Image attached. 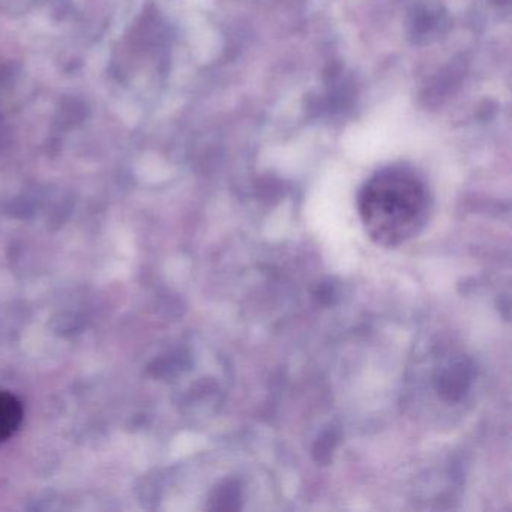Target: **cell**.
<instances>
[{"label": "cell", "instance_id": "6da1fadb", "mask_svg": "<svg viewBox=\"0 0 512 512\" xmlns=\"http://www.w3.org/2000/svg\"><path fill=\"white\" fill-rule=\"evenodd\" d=\"M430 206L427 181L407 164H391L377 170L358 194L359 217L365 232L386 248L415 238L427 223Z\"/></svg>", "mask_w": 512, "mask_h": 512}, {"label": "cell", "instance_id": "7a4b0ae2", "mask_svg": "<svg viewBox=\"0 0 512 512\" xmlns=\"http://www.w3.org/2000/svg\"><path fill=\"white\" fill-rule=\"evenodd\" d=\"M473 379H475V368L472 362L464 356H454L446 359L437 368L433 383L437 394L443 400L448 403H458L472 388Z\"/></svg>", "mask_w": 512, "mask_h": 512}, {"label": "cell", "instance_id": "3957f363", "mask_svg": "<svg viewBox=\"0 0 512 512\" xmlns=\"http://www.w3.org/2000/svg\"><path fill=\"white\" fill-rule=\"evenodd\" d=\"M23 404L16 395L0 392V443L7 442L23 421Z\"/></svg>", "mask_w": 512, "mask_h": 512}, {"label": "cell", "instance_id": "277c9868", "mask_svg": "<svg viewBox=\"0 0 512 512\" xmlns=\"http://www.w3.org/2000/svg\"><path fill=\"white\" fill-rule=\"evenodd\" d=\"M242 488L244 487L238 479H227L220 487L215 488L211 508L217 511H239L244 500Z\"/></svg>", "mask_w": 512, "mask_h": 512}, {"label": "cell", "instance_id": "5b68a950", "mask_svg": "<svg viewBox=\"0 0 512 512\" xmlns=\"http://www.w3.org/2000/svg\"><path fill=\"white\" fill-rule=\"evenodd\" d=\"M335 437L334 434L328 433L322 440H319L317 443V448L314 449V454L317 455V461H325L329 460V454H331L332 448H334Z\"/></svg>", "mask_w": 512, "mask_h": 512}]
</instances>
